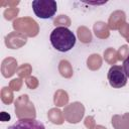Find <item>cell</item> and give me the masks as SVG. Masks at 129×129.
<instances>
[{
	"mask_svg": "<svg viewBox=\"0 0 129 129\" xmlns=\"http://www.w3.org/2000/svg\"><path fill=\"white\" fill-rule=\"evenodd\" d=\"M51 45L60 52L71 50L76 44V35L69 28L63 26L55 27L49 36Z\"/></svg>",
	"mask_w": 129,
	"mask_h": 129,
	"instance_id": "cell-1",
	"label": "cell"
},
{
	"mask_svg": "<svg viewBox=\"0 0 129 129\" xmlns=\"http://www.w3.org/2000/svg\"><path fill=\"white\" fill-rule=\"evenodd\" d=\"M32 9L34 14L41 19L52 18L57 10V4L54 0H33Z\"/></svg>",
	"mask_w": 129,
	"mask_h": 129,
	"instance_id": "cell-2",
	"label": "cell"
},
{
	"mask_svg": "<svg viewBox=\"0 0 129 129\" xmlns=\"http://www.w3.org/2000/svg\"><path fill=\"white\" fill-rule=\"evenodd\" d=\"M107 77L110 86L115 89H120L127 84V76L122 66H112Z\"/></svg>",
	"mask_w": 129,
	"mask_h": 129,
	"instance_id": "cell-3",
	"label": "cell"
},
{
	"mask_svg": "<svg viewBox=\"0 0 129 129\" xmlns=\"http://www.w3.org/2000/svg\"><path fill=\"white\" fill-rule=\"evenodd\" d=\"M7 129H45L43 123L33 118H22L17 120Z\"/></svg>",
	"mask_w": 129,
	"mask_h": 129,
	"instance_id": "cell-4",
	"label": "cell"
},
{
	"mask_svg": "<svg viewBox=\"0 0 129 129\" xmlns=\"http://www.w3.org/2000/svg\"><path fill=\"white\" fill-rule=\"evenodd\" d=\"M122 67H123V69H124V72H125L127 78H129V53H128L127 57L124 59V61H123V66H122Z\"/></svg>",
	"mask_w": 129,
	"mask_h": 129,
	"instance_id": "cell-5",
	"label": "cell"
}]
</instances>
